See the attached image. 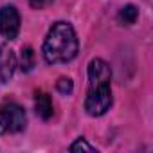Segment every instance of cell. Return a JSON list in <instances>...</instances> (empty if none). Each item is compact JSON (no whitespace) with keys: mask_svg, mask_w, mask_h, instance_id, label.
I'll return each mask as SVG.
<instances>
[{"mask_svg":"<svg viewBox=\"0 0 153 153\" xmlns=\"http://www.w3.org/2000/svg\"><path fill=\"white\" fill-rule=\"evenodd\" d=\"M112 68L105 59H92L88 63V92L85 99V110L92 117H99L108 112L112 105Z\"/></svg>","mask_w":153,"mask_h":153,"instance_id":"6da1fadb","label":"cell"},{"mask_svg":"<svg viewBox=\"0 0 153 153\" xmlns=\"http://www.w3.org/2000/svg\"><path fill=\"white\" fill-rule=\"evenodd\" d=\"M78 56V38L70 24L56 22L43 42V58L47 63H68Z\"/></svg>","mask_w":153,"mask_h":153,"instance_id":"7a4b0ae2","label":"cell"},{"mask_svg":"<svg viewBox=\"0 0 153 153\" xmlns=\"http://www.w3.org/2000/svg\"><path fill=\"white\" fill-rule=\"evenodd\" d=\"M25 112L16 103H4L0 106V135L18 133L25 128Z\"/></svg>","mask_w":153,"mask_h":153,"instance_id":"3957f363","label":"cell"},{"mask_svg":"<svg viewBox=\"0 0 153 153\" xmlns=\"http://www.w3.org/2000/svg\"><path fill=\"white\" fill-rule=\"evenodd\" d=\"M20 31V15L13 6L0 7V34L7 40L16 38Z\"/></svg>","mask_w":153,"mask_h":153,"instance_id":"277c9868","label":"cell"},{"mask_svg":"<svg viewBox=\"0 0 153 153\" xmlns=\"http://www.w3.org/2000/svg\"><path fill=\"white\" fill-rule=\"evenodd\" d=\"M16 67V58L13 54V51L6 45L0 47V81L6 83L11 79V76L15 72Z\"/></svg>","mask_w":153,"mask_h":153,"instance_id":"5b68a950","label":"cell"},{"mask_svg":"<svg viewBox=\"0 0 153 153\" xmlns=\"http://www.w3.org/2000/svg\"><path fill=\"white\" fill-rule=\"evenodd\" d=\"M34 110H36V114H38L43 121H47V119H51V117H52L54 108H52L51 96H49L47 92L38 90V92L34 94Z\"/></svg>","mask_w":153,"mask_h":153,"instance_id":"8992f818","label":"cell"},{"mask_svg":"<svg viewBox=\"0 0 153 153\" xmlns=\"http://www.w3.org/2000/svg\"><path fill=\"white\" fill-rule=\"evenodd\" d=\"M117 18H119L121 24H124V25H131V24H135L137 18H139V9H137L133 4H128V6H124V7L119 11Z\"/></svg>","mask_w":153,"mask_h":153,"instance_id":"52a82bcc","label":"cell"},{"mask_svg":"<svg viewBox=\"0 0 153 153\" xmlns=\"http://www.w3.org/2000/svg\"><path fill=\"white\" fill-rule=\"evenodd\" d=\"M34 63H36L34 51H33L31 47H24V49H22V54H20V68H22L24 72H29V70H33Z\"/></svg>","mask_w":153,"mask_h":153,"instance_id":"ba28073f","label":"cell"},{"mask_svg":"<svg viewBox=\"0 0 153 153\" xmlns=\"http://www.w3.org/2000/svg\"><path fill=\"white\" fill-rule=\"evenodd\" d=\"M72 88H74V85H72V79L70 78H59L56 81V90L59 94H63V96H68L72 92Z\"/></svg>","mask_w":153,"mask_h":153,"instance_id":"9c48e42d","label":"cell"},{"mask_svg":"<svg viewBox=\"0 0 153 153\" xmlns=\"http://www.w3.org/2000/svg\"><path fill=\"white\" fill-rule=\"evenodd\" d=\"M70 151H96V148L94 146H90L85 139H78L74 144H70V148H68Z\"/></svg>","mask_w":153,"mask_h":153,"instance_id":"30bf717a","label":"cell"},{"mask_svg":"<svg viewBox=\"0 0 153 153\" xmlns=\"http://www.w3.org/2000/svg\"><path fill=\"white\" fill-rule=\"evenodd\" d=\"M51 2H52V0H29V4H31L34 9H43V7H47Z\"/></svg>","mask_w":153,"mask_h":153,"instance_id":"8fae6325","label":"cell"}]
</instances>
